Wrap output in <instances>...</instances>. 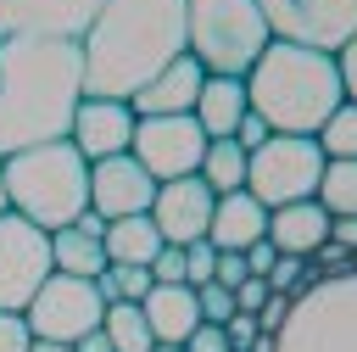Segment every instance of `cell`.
<instances>
[{
  "mask_svg": "<svg viewBox=\"0 0 357 352\" xmlns=\"http://www.w3.org/2000/svg\"><path fill=\"white\" fill-rule=\"evenodd\" d=\"M251 112V101H245V78H206L201 84V95H195V123H201V134L206 140H234V129H240V117Z\"/></svg>",
  "mask_w": 357,
  "mask_h": 352,
  "instance_id": "cell-21",
  "label": "cell"
},
{
  "mask_svg": "<svg viewBox=\"0 0 357 352\" xmlns=\"http://www.w3.org/2000/svg\"><path fill=\"white\" fill-rule=\"evenodd\" d=\"M156 346H184L190 330L201 324V302H195V285H151L145 302H139Z\"/></svg>",
  "mask_w": 357,
  "mask_h": 352,
  "instance_id": "cell-18",
  "label": "cell"
},
{
  "mask_svg": "<svg viewBox=\"0 0 357 352\" xmlns=\"http://www.w3.org/2000/svg\"><path fill=\"white\" fill-rule=\"evenodd\" d=\"M184 352H229L223 324H195V330H190V341H184Z\"/></svg>",
  "mask_w": 357,
  "mask_h": 352,
  "instance_id": "cell-36",
  "label": "cell"
},
{
  "mask_svg": "<svg viewBox=\"0 0 357 352\" xmlns=\"http://www.w3.org/2000/svg\"><path fill=\"white\" fill-rule=\"evenodd\" d=\"M84 45V95L128 101L184 56V0H100Z\"/></svg>",
  "mask_w": 357,
  "mask_h": 352,
  "instance_id": "cell-2",
  "label": "cell"
},
{
  "mask_svg": "<svg viewBox=\"0 0 357 352\" xmlns=\"http://www.w3.org/2000/svg\"><path fill=\"white\" fill-rule=\"evenodd\" d=\"M0 212H11V207H6V156H0Z\"/></svg>",
  "mask_w": 357,
  "mask_h": 352,
  "instance_id": "cell-45",
  "label": "cell"
},
{
  "mask_svg": "<svg viewBox=\"0 0 357 352\" xmlns=\"http://www.w3.org/2000/svg\"><path fill=\"white\" fill-rule=\"evenodd\" d=\"M312 140H318V151H324L329 162H357V106L340 101V106L324 117V129H318Z\"/></svg>",
  "mask_w": 357,
  "mask_h": 352,
  "instance_id": "cell-26",
  "label": "cell"
},
{
  "mask_svg": "<svg viewBox=\"0 0 357 352\" xmlns=\"http://www.w3.org/2000/svg\"><path fill=\"white\" fill-rule=\"evenodd\" d=\"M151 352H184V346H151Z\"/></svg>",
  "mask_w": 357,
  "mask_h": 352,
  "instance_id": "cell-46",
  "label": "cell"
},
{
  "mask_svg": "<svg viewBox=\"0 0 357 352\" xmlns=\"http://www.w3.org/2000/svg\"><path fill=\"white\" fill-rule=\"evenodd\" d=\"M273 346L279 352H357V274H329L296 291Z\"/></svg>",
  "mask_w": 357,
  "mask_h": 352,
  "instance_id": "cell-6",
  "label": "cell"
},
{
  "mask_svg": "<svg viewBox=\"0 0 357 352\" xmlns=\"http://www.w3.org/2000/svg\"><path fill=\"white\" fill-rule=\"evenodd\" d=\"M335 73H340V95L357 106V34H351V39L335 50Z\"/></svg>",
  "mask_w": 357,
  "mask_h": 352,
  "instance_id": "cell-33",
  "label": "cell"
},
{
  "mask_svg": "<svg viewBox=\"0 0 357 352\" xmlns=\"http://www.w3.org/2000/svg\"><path fill=\"white\" fill-rule=\"evenodd\" d=\"M329 218H357V162H324L318 196H312Z\"/></svg>",
  "mask_w": 357,
  "mask_h": 352,
  "instance_id": "cell-25",
  "label": "cell"
},
{
  "mask_svg": "<svg viewBox=\"0 0 357 352\" xmlns=\"http://www.w3.org/2000/svg\"><path fill=\"white\" fill-rule=\"evenodd\" d=\"M151 285H156L151 268H134V263H106V274L95 279V291H100L106 302H145Z\"/></svg>",
  "mask_w": 357,
  "mask_h": 352,
  "instance_id": "cell-27",
  "label": "cell"
},
{
  "mask_svg": "<svg viewBox=\"0 0 357 352\" xmlns=\"http://www.w3.org/2000/svg\"><path fill=\"white\" fill-rule=\"evenodd\" d=\"M134 106L128 101H106V95H84L78 112H73V145L84 162H106V156H123L134 145Z\"/></svg>",
  "mask_w": 357,
  "mask_h": 352,
  "instance_id": "cell-14",
  "label": "cell"
},
{
  "mask_svg": "<svg viewBox=\"0 0 357 352\" xmlns=\"http://www.w3.org/2000/svg\"><path fill=\"white\" fill-rule=\"evenodd\" d=\"M284 313H290V296H279V291H268V302L257 307V330H262V335H279V324H284Z\"/></svg>",
  "mask_w": 357,
  "mask_h": 352,
  "instance_id": "cell-35",
  "label": "cell"
},
{
  "mask_svg": "<svg viewBox=\"0 0 357 352\" xmlns=\"http://www.w3.org/2000/svg\"><path fill=\"white\" fill-rule=\"evenodd\" d=\"M201 84H206V73H201V61L184 50V56H173L151 84H139V89L128 95V106H134V117H184V112H195Z\"/></svg>",
  "mask_w": 357,
  "mask_h": 352,
  "instance_id": "cell-16",
  "label": "cell"
},
{
  "mask_svg": "<svg viewBox=\"0 0 357 352\" xmlns=\"http://www.w3.org/2000/svg\"><path fill=\"white\" fill-rule=\"evenodd\" d=\"M324 151L312 134H268L257 151H245V190L273 212L290 201H312L324 179Z\"/></svg>",
  "mask_w": 357,
  "mask_h": 352,
  "instance_id": "cell-7",
  "label": "cell"
},
{
  "mask_svg": "<svg viewBox=\"0 0 357 352\" xmlns=\"http://www.w3.org/2000/svg\"><path fill=\"white\" fill-rule=\"evenodd\" d=\"M307 285H312V263H307V257H273V268H268V291L296 296V291H307Z\"/></svg>",
  "mask_w": 357,
  "mask_h": 352,
  "instance_id": "cell-28",
  "label": "cell"
},
{
  "mask_svg": "<svg viewBox=\"0 0 357 352\" xmlns=\"http://www.w3.org/2000/svg\"><path fill=\"white\" fill-rule=\"evenodd\" d=\"M218 268V246L212 240H190L184 246V285H206Z\"/></svg>",
  "mask_w": 357,
  "mask_h": 352,
  "instance_id": "cell-30",
  "label": "cell"
},
{
  "mask_svg": "<svg viewBox=\"0 0 357 352\" xmlns=\"http://www.w3.org/2000/svg\"><path fill=\"white\" fill-rule=\"evenodd\" d=\"M273 39L335 56L357 34V0H257Z\"/></svg>",
  "mask_w": 357,
  "mask_h": 352,
  "instance_id": "cell-9",
  "label": "cell"
},
{
  "mask_svg": "<svg viewBox=\"0 0 357 352\" xmlns=\"http://www.w3.org/2000/svg\"><path fill=\"white\" fill-rule=\"evenodd\" d=\"M201 184L212 196H229V190H245V151L234 140H206V156H201Z\"/></svg>",
  "mask_w": 357,
  "mask_h": 352,
  "instance_id": "cell-23",
  "label": "cell"
},
{
  "mask_svg": "<svg viewBox=\"0 0 357 352\" xmlns=\"http://www.w3.org/2000/svg\"><path fill=\"white\" fill-rule=\"evenodd\" d=\"M195 302H201V324H229L234 318V291L218 285V279L195 285Z\"/></svg>",
  "mask_w": 357,
  "mask_h": 352,
  "instance_id": "cell-29",
  "label": "cell"
},
{
  "mask_svg": "<svg viewBox=\"0 0 357 352\" xmlns=\"http://www.w3.org/2000/svg\"><path fill=\"white\" fill-rule=\"evenodd\" d=\"M268 134H273V129H268L257 112H245V117H240V129H234V145H240V151H257Z\"/></svg>",
  "mask_w": 357,
  "mask_h": 352,
  "instance_id": "cell-39",
  "label": "cell"
},
{
  "mask_svg": "<svg viewBox=\"0 0 357 352\" xmlns=\"http://www.w3.org/2000/svg\"><path fill=\"white\" fill-rule=\"evenodd\" d=\"M100 235H106V218H100V212H84L78 223L50 229V263H56V274L100 279V274H106V246H100Z\"/></svg>",
  "mask_w": 357,
  "mask_h": 352,
  "instance_id": "cell-17",
  "label": "cell"
},
{
  "mask_svg": "<svg viewBox=\"0 0 357 352\" xmlns=\"http://www.w3.org/2000/svg\"><path fill=\"white\" fill-rule=\"evenodd\" d=\"M245 101H251V112L273 134H318L324 117L346 95H340L335 56L301 50V45H284V39H268V50L257 56V67L245 73Z\"/></svg>",
  "mask_w": 357,
  "mask_h": 352,
  "instance_id": "cell-3",
  "label": "cell"
},
{
  "mask_svg": "<svg viewBox=\"0 0 357 352\" xmlns=\"http://www.w3.org/2000/svg\"><path fill=\"white\" fill-rule=\"evenodd\" d=\"M100 330H106L112 352H151V346H156V335H151V324H145L139 302H106Z\"/></svg>",
  "mask_w": 357,
  "mask_h": 352,
  "instance_id": "cell-24",
  "label": "cell"
},
{
  "mask_svg": "<svg viewBox=\"0 0 357 352\" xmlns=\"http://www.w3.org/2000/svg\"><path fill=\"white\" fill-rule=\"evenodd\" d=\"M262 302H268V279H257V274H251L245 285H234V313H251V318H257V307H262Z\"/></svg>",
  "mask_w": 357,
  "mask_h": 352,
  "instance_id": "cell-37",
  "label": "cell"
},
{
  "mask_svg": "<svg viewBox=\"0 0 357 352\" xmlns=\"http://www.w3.org/2000/svg\"><path fill=\"white\" fill-rule=\"evenodd\" d=\"M128 156H134L156 184H167V179H184V173L201 168L206 134H201V123H195L190 112H184V117H139Z\"/></svg>",
  "mask_w": 357,
  "mask_h": 352,
  "instance_id": "cell-11",
  "label": "cell"
},
{
  "mask_svg": "<svg viewBox=\"0 0 357 352\" xmlns=\"http://www.w3.org/2000/svg\"><path fill=\"white\" fill-rule=\"evenodd\" d=\"M240 257H245V268H251L257 279H268V268H273V257H279V251H273V240L262 235V240H251V246H245Z\"/></svg>",
  "mask_w": 357,
  "mask_h": 352,
  "instance_id": "cell-40",
  "label": "cell"
},
{
  "mask_svg": "<svg viewBox=\"0 0 357 352\" xmlns=\"http://www.w3.org/2000/svg\"><path fill=\"white\" fill-rule=\"evenodd\" d=\"M73 352H112V341H106V330H89L84 341H73Z\"/></svg>",
  "mask_w": 357,
  "mask_h": 352,
  "instance_id": "cell-42",
  "label": "cell"
},
{
  "mask_svg": "<svg viewBox=\"0 0 357 352\" xmlns=\"http://www.w3.org/2000/svg\"><path fill=\"white\" fill-rule=\"evenodd\" d=\"M151 279L156 285H184V246H162L156 263H151Z\"/></svg>",
  "mask_w": 357,
  "mask_h": 352,
  "instance_id": "cell-31",
  "label": "cell"
},
{
  "mask_svg": "<svg viewBox=\"0 0 357 352\" xmlns=\"http://www.w3.org/2000/svg\"><path fill=\"white\" fill-rule=\"evenodd\" d=\"M100 246H106V263L151 268V263H156V251H162L167 240L156 235L151 212H134V218H112V223H106V235H100Z\"/></svg>",
  "mask_w": 357,
  "mask_h": 352,
  "instance_id": "cell-22",
  "label": "cell"
},
{
  "mask_svg": "<svg viewBox=\"0 0 357 352\" xmlns=\"http://www.w3.org/2000/svg\"><path fill=\"white\" fill-rule=\"evenodd\" d=\"M156 201V179L123 151V156H106V162H89V212H100L106 223L112 218H134V212H151Z\"/></svg>",
  "mask_w": 357,
  "mask_h": 352,
  "instance_id": "cell-13",
  "label": "cell"
},
{
  "mask_svg": "<svg viewBox=\"0 0 357 352\" xmlns=\"http://www.w3.org/2000/svg\"><path fill=\"white\" fill-rule=\"evenodd\" d=\"M33 346V330L22 313H0V352H28Z\"/></svg>",
  "mask_w": 357,
  "mask_h": 352,
  "instance_id": "cell-32",
  "label": "cell"
},
{
  "mask_svg": "<svg viewBox=\"0 0 357 352\" xmlns=\"http://www.w3.org/2000/svg\"><path fill=\"white\" fill-rule=\"evenodd\" d=\"M351 274H357V251H351Z\"/></svg>",
  "mask_w": 357,
  "mask_h": 352,
  "instance_id": "cell-47",
  "label": "cell"
},
{
  "mask_svg": "<svg viewBox=\"0 0 357 352\" xmlns=\"http://www.w3.org/2000/svg\"><path fill=\"white\" fill-rule=\"evenodd\" d=\"M6 207L28 223L67 229L89 212V162L78 156L73 140H50V145H28L6 156Z\"/></svg>",
  "mask_w": 357,
  "mask_h": 352,
  "instance_id": "cell-4",
  "label": "cell"
},
{
  "mask_svg": "<svg viewBox=\"0 0 357 352\" xmlns=\"http://www.w3.org/2000/svg\"><path fill=\"white\" fill-rule=\"evenodd\" d=\"M223 335H229V352H245L262 330H257V318H251V313H234V318L223 324Z\"/></svg>",
  "mask_w": 357,
  "mask_h": 352,
  "instance_id": "cell-38",
  "label": "cell"
},
{
  "mask_svg": "<svg viewBox=\"0 0 357 352\" xmlns=\"http://www.w3.org/2000/svg\"><path fill=\"white\" fill-rule=\"evenodd\" d=\"M212 207H218V196L201 184V173H184V179H167V184H156L151 223H156V235H162L167 246H190V240H206Z\"/></svg>",
  "mask_w": 357,
  "mask_h": 352,
  "instance_id": "cell-12",
  "label": "cell"
},
{
  "mask_svg": "<svg viewBox=\"0 0 357 352\" xmlns=\"http://www.w3.org/2000/svg\"><path fill=\"white\" fill-rule=\"evenodd\" d=\"M329 240L346 246V251H357V218H329Z\"/></svg>",
  "mask_w": 357,
  "mask_h": 352,
  "instance_id": "cell-41",
  "label": "cell"
},
{
  "mask_svg": "<svg viewBox=\"0 0 357 352\" xmlns=\"http://www.w3.org/2000/svg\"><path fill=\"white\" fill-rule=\"evenodd\" d=\"M50 274V235L17 212H0V313H22Z\"/></svg>",
  "mask_w": 357,
  "mask_h": 352,
  "instance_id": "cell-10",
  "label": "cell"
},
{
  "mask_svg": "<svg viewBox=\"0 0 357 352\" xmlns=\"http://www.w3.org/2000/svg\"><path fill=\"white\" fill-rule=\"evenodd\" d=\"M95 11L100 0H0V39H17V34L84 39Z\"/></svg>",
  "mask_w": 357,
  "mask_h": 352,
  "instance_id": "cell-15",
  "label": "cell"
},
{
  "mask_svg": "<svg viewBox=\"0 0 357 352\" xmlns=\"http://www.w3.org/2000/svg\"><path fill=\"white\" fill-rule=\"evenodd\" d=\"M84 101V45L56 34L0 39V156L73 134Z\"/></svg>",
  "mask_w": 357,
  "mask_h": 352,
  "instance_id": "cell-1",
  "label": "cell"
},
{
  "mask_svg": "<svg viewBox=\"0 0 357 352\" xmlns=\"http://www.w3.org/2000/svg\"><path fill=\"white\" fill-rule=\"evenodd\" d=\"M268 240L279 257H312L324 240H329V212L318 201H290V207H273L268 212Z\"/></svg>",
  "mask_w": 357,
  "mask_h": 352,
  "instance_id": "cell-20",
  "label": "cell"
},
{
  "mask_svg": "<svg viewBox=\"0 0 357 352\" xmlns=\"http://www.w3.org/2000/svg\"><path fill=\"white\" fill-rule=\"evenodd\" d=\"M212 279L234 291V285H245V279H251V268H245V257H240V251H218V268H212Z\"/></svg>",
  "mask_w": 357,
  "mask_h": 352,
  "instance_id": "cell-34",
  "label": "cell"
},
{
  "mask_svg": "<svg viewBox=\"0 0 357 352\" xmlns=\"http://www.w3.org/2000/svg\"><path fill=\"white\" fill-rule=\"evenodd\" d=\"M268 39L257 0H184V50L206 78H245Z\"/></svg>",
  "mask_w": 357,
  "mask_h": 352,
  "instance_id": "cell-5",
  "label": "cell"
},
{
  "mask_svg": "<svg viewBox=\"0 0 357 352\" xmlns=\"http://www.w3.org/2000/svg\"><path fill=\"white\" fill-rule=\"evenodd\" d=\"M245 352H279V346H273V335H257V341H251Z\"/></svg>",
  "mask_w": 357,
  "mask_h": 352,
  "instance_id": "cell-43",
  "label": "cell"
},
{
  "mask_svg": "<svg viewBox=\"0 0 357 352\" xmlns=\"http://www.w3.org/2000/svg\"><path fill=\"white\" fill-rule=\"evenodd\" d=\"M262 235H268V207H262L251 190H229V196H218L212 223H206V240H212L218 251H245V246L262 240Z\"/></svg>",
  "mask_w": 357,
  "mask_h": 352,
  "instance_id": "cell-19",
  "label": "cell"
},
{
  "mask_svg": "<svg viewBox=\"0 0 357 352\" xmlns=\"http://www.w3.org/2000/svg\"><path fill=\"white\" fill-rule=\"evenodd\" d=\"M22 318H28L33 341L73 346V341H84L89 330H100V318H106V296L95 291V279L50 274V279L33 291V302L22 307Z\"/></svg>",
  "mask_w": 357,
  "mask_h": 352,
  "instance_id": "cell-8",
  "label": "cell"
},
{
  "mask_svg": "<svg viewBox=\"0 0 357 352\" xmlns=\"http://www.w3.org/2000/svg\"><path fill=\"white\" fill-rule=\"evenodd\" d=\"M28 352H73V346H56V341H33Z\"/></svg>",
  "mask_w": 357,
  "mask_h": 352,
  "instance_id": "cell-44",
  "label": "cell"
}]
</instances>
